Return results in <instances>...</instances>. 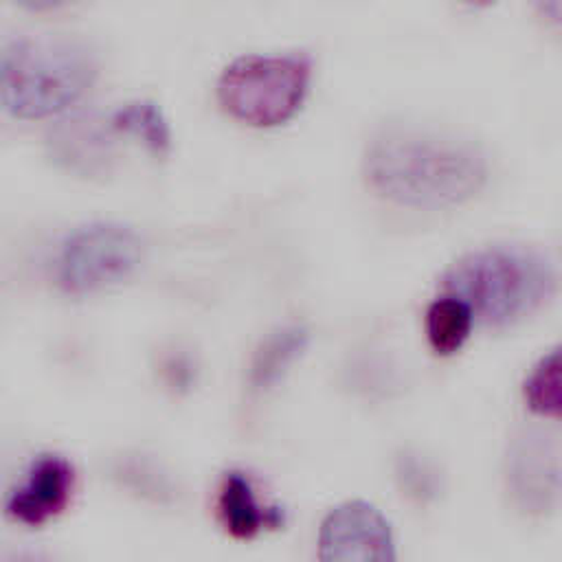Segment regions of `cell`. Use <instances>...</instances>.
Returning <instances> with one entry per match:
<instances>
[{
	"label": "cell",
	"mask_w": 562,
	"mask_h": 562,
	"mask_svg": "<svg viewBox=\"0 0 562 562\" xmlns=\"http://www.w3.org/2000/svg\"><path fill=\"white\" fill-rule=\"evenodd\" d=\"M369 189L406 209H450L472 200L487 182L483 149L459 134L424 125H389L362 158Z\"/></svg>",
	"instance_id": "1"
},
{
	"label": "cell",
	"mask_w": 562,
	"mask_h": 562,
	"mask_svg": "<svg viewBox=\"0 0 562 562\" xmlns=\"http://www.w3.org/2000/svg\"><path fill=\"white\" fill-rule=\"evenodd\" d=\"M443 294L461 299L474 323L509 327L538 312L555 292V270L531 246L494 244L461 255L441 277Z\"/></svg>",
	"instance_id": "2"
},
{
	"label": "cell",
	"mask_w": 562,
	"mask_h": 562,
	"mask_svg": "<svg viewBox=\"0 0 562 562\" xmlns=\"http://www.w3.org/2000/svg\"><path fill=\"white\" fill-rule=\"evenodd\" d=\"M97 72V55L79 37L15 40L0 55V105L22 121L57 116L90 90Z\"/></svg>",
	"instance_id": "3"
},
{
	"label": "cell",
	"mask_w": 562,
	"mask_h": 562,
	"mask_svg": "<svg viewBox=\"0 0 562 562\" xmlns=\"http://www.w3.org/2000/svg\"><path fill=\"white\" fill-rule=\"evenodd\" d=\"M312 61L305 55H241L217 79V103L252 127L288 123L305 103Z\"/></svg>",
	"instance_id": "4"
},
{
	"label": "cell",
	"mask_w": 562,
	"mask_h": 562,
	"mask_svg": "<svg viewBox=\"0 0 562 562\" xmlns=\"http://www.w3.org/2000/svg\"><path fill=\"white\" fill-rule=\"evenodd\" d=\"M140 235L119 222H94L66 237L57 257V283L68 294H92L119 285L140 266Z\"/></svg>",
	"instance_id": "5"
},
{
	"label": "cell",
	"mask_w": 562,
	"mask_h": 562,
	"mask_svg": "<svg viewBox=\"0 0 562 562\" xmlns=\"http://www.w3.org/2000/svg\"><path fill=\"white\" fill-rule=\"evenodd\" d=\"M321 560L389 562L395 558L389 520L367 501H345L321 522Z\"/></svg>",
	"instance_id": "6"
},
{
	"label": "cell",
	"mask_w": 562,
	"mask_h": 562,
	"mask_svg": "<svg viewBox=\"0 0 562 562\" xmlns=\"http://www.w3.org/2000/svg\"><path fill=\"white\" fill-rule=\"evenodd\" d=\"M507 490L514 505L529 516L553 509L560 490L558 446L538 430H522L507 452Z\"/></svg>",
	"instance_id": "7"
},
{
	"label": "cell",
	"mask_w": 562,
	"mask_h": 562,
	"mask_svg": "<svg viewBox=\"0 0 562 562\" xmlns=\"http://www.w3.org/2000/svg\"><path fill=\"white\" fill-rule=\"evenodd\" d=\"M75 487L72 465L57 454L40 457L7 498V514L22 525H44L66 509Z\"/></svg>",
	"instance_id": "8"
},
{
	"label": "cell",
	"mask_w": 562,
	"mask_h": 562,
	"mask_svg": "<svg viewBox=\"0 0 562 562\" xmlns=\"http://www.w3.org/2000/svg\"><path fill=\"white\" fill-rule=\"evenodd\" d=\"M217 518L220 525L237 540H250L263 529L281 527V507H263L250 479L241 472H226L217 490Z\"/></svg>",
	"instance_id": "9"
},
{
	"label": "cell",
	"mask_w": 562,
	"mask_h": 562,
	"mask_svg": "<svg viewBox=\"0 0 562 562\" xmlns=\"http://www.w3.org/2000/svg\"><path fill=\"white\" fill-rule=\"evenodd\" d=\"M310 345V331L303 325H285L272 331L257 349L250 367L255 389H270L303 356Z\"/></svg>",
	"instance_id": "10"
},
{
	"label": "cell",
	"mask_w": 562,
	"mask_h": 562,
	"mask_svg": "<svg viewBox=\"0 0 562 562\" xmlns=\"http://www.w3.org/2000/svg\"><path fill=\"white\" fill-rule=\"evenodd\" d=\"M55 154L70 169L83 173H97L108 169L112 158L110 145L105 140V130L94 125V121H70L55 136Z\"/></svg>",
	"instance_id": "11"
},
{
	"label": "cell",
	"mask_w": 562,
	"mask_h": 562,
	"mask_svg": "<svg viewBox=\"0 0 562 562\" xmlns=\"http://www.w3.org/2000/svg\"><path fill=\"white\" fill-rule=\"evenodd\" d=\"M474 325L470 307L450 294L435 299L426 310V338L435 353L452 356L457 353Z\"/></svg>",
	"instance_id": "12"
},
{
	"label": "cell",
	"mask_w": 562,
	"mask_h": 562,
	"mask_svg": "<svg viewBox=\"0 0 562 562\" xmlns=\"http://www.w3.org/2000/svg\"><path fill=\"white\" fill-rule=\"evenodd\" d=\"M110 125L119 134L138 138L151 154L162 156L171 147V130L160 108L151 101H132L121 105L112 116Z\"/></svg>",
	"instance_id": "13"
},
{
	"label": "cell",
	"mask_w": 562,
	"mask_h": 562,
	"mask_svg": "<svg viewBox=\"0 0 562 562\" xmlns=\"http://www.w3.org/2000/svg\"><path fill=\"white\" fill-rule=\"evenodd\" d=\"M560 349L542 356L525 380V400L529 408L544 417H558L562 408L560 389Z\"/></svg>",
	"instance_id": "14"
},
{
	"label": "cell",
	"mask_w": 562,
	"mask_h": 562,
	"mask_svg": "<svg viewBox=\"0 0 562 562\" xmlns=\"http://www.w3.org/2000/svg\"><path fill=\"white\" fill-rule=\"evenodd\" d=\"M397 476L402 481V487L411 496H417L419 501L437 494V474L424 461H419V459H415L411 454L400 459Z\"/></svg>",
	"instance_id": "15"
},
{
	"label": "cell",
	"mask_w": 562,
	"mask_h": 562,
	"mask_svg": "<svg viewBox=\"0 0 562 562\" xmlns=\"http://www.w3.org/2000/svg\"><path fill=\"white\" fill-rule=\"evenodd\" d=\"M538 18H542L544 22L558 26L560 24V15H562V0H531Z\"/></svg>",
	"instance_id": "16"
},
{
	"label": "cell",
	"mask_w": 562,
	"mask_h": 562,
	"mask_svg": "<svg viewBox=\"0 0 562 562\" xmlns=\"http://www.w3.org/2000/svg\"><path fill=\"white\" fill-rule=\"evenodd\" d=\"M7 2H11L15 7H22L26 11H50V9L64 7L70 0H7Z\"/></svg>",
	"instance_id": "17"
},
{
	"label": "cell",
	"mask_w": 562,
	"mask_h": 562,
	"mask_svg": "<svg viewBox=\"0 0 562 562\" xmlns=\"http://www.w3.org/2000/svg\"><path fill=\"white\" fill-rule=\"evenodd\" d=\"M461 2H465V4L472 7V9H487V7L496 4L498 0H461Z\"/></svg>",
	"instance_id": "18"
}]
</instances>
